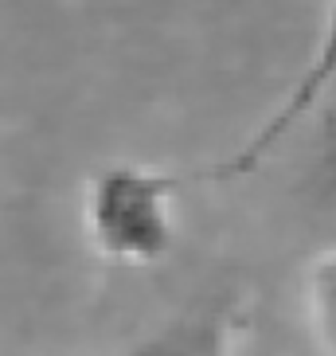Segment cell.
<instances>
[{
	"mask_svg": "<svg viewBox=\"0 0 336 356\" xmlns=\"http://www.w3.org/2000/svg\"><path fill=\"white\" fill-rule=\"evenodd\" d=\"M180 172L117 161L90 177L83 204L94 251L121 266H153L176 247Z\"/></svg>",
	"mask_w": 336,
	"mask_h": 356,
	"instance_id": "cell-1",
	"label": "cell"
},
{
	"mask_svg": "<svg viewBox=\"0 0 336 356\" xmlns=\"http://www.w3.org/2000/svg\"><path fill=\"white\" fill-rule=\"evenodd\" d=\"M121 356H239L235 302L211 298L203 305H192L133 341Z\"/></svg>",
	"mask_w": 336,
	"mask_h": 356,
	"instance_id": "cell-2",
	"label": "cell"
},
{
	"mask_svg": "<svg viewBox=\"0 0 336 356\" xmlns=\"http://www.w3.org/2000/svg\"><path fill=\"white\" fill-rule=\"evenodd\" d=\"M305 317L325 356H336V247L317 254L305 274Z\"/></svg>",
	"mask_w": 336,
	"mask_h": 356,
	"instance_id": "cell-3",
	"label": "cell"
},
{
	"mask_svg": "<svg viewBox=\"0 0 336 356\" xmlns=\"http://www.w3.org/2000/svg\"><path fill=\"white\" fill-rule=\"evenodd\" d=\"M313 188L317 196L336 208V102L325 110L317 126V145H313Z\"/></svg>",
	"mask_w": 336,
	"mask_h": 356,
	"instance_id": "cell-4",
	"label": "cell"
},
{
	"mask_svg": "<svg viewBox=\"0 0 336 356\" xmlns=\"http://www.w3.org/2000/svg\"><path fill=\"white\" fill-rule=\"evenodd\" d=\"M333 83H336V0L325 16V32H321V40H317L313 55H309V63L301 71L305 90H328Z\"/></svg>",
	"mask_w": 336,
	"mask_h": 356,
	"instance_id": "cell-5",
	"label": "cell"
}]
</instances>
